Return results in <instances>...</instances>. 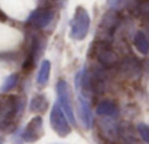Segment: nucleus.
I'll list each match as a JSON object with an SVG mask.
<instances>
[{
    "instance_id": "obj_14",
    "label": "nucleus",
    "mask_w": 149,
    "mask_h": 144,
    "mask_svg": "<svg viewBox=\"0 0 149 144\" xmlns=\"http://www.w3.org/2000/svg\"><path fill=\"white\" fill-rule=\"evenodd\" d=\"M50 71H51V65L48 60H44L41 63V68H40V72H38V84L40 85H45L47 81H48V77H50Z\"/></svg>"
},
{
    "instance_id": "obj_8",
    "label": "nucleus",
    "mask_w": 149,
    "mask_h": 144,
    "mask_svg": "<svg viewBox=\"0 0 149 144\" xmlns=\"http://www.w3.org/2000/svg\"><path fill=\"white\" fill-rule=\"evenodd\" d=\"M118 72L124 78H137L140 75V62L134 57H126L118 63Z\"/></svg>"
},
{
    "instance_id": "obj_9",
    "label": "nucleus",
    "mask_w": 149,
    "mask_h": 144,
    "mask_svg": "<svg viewBox=\"0 0 149 144\" xmlns=\"http://www.w3.org/2000/svg\"><path fill=\"white\" fill-rule=\"evenodd\" d=\"M78 100H79V116H81V121H82L84 126L86 129H89L92 126V121H94L92 110H91V107H89V104H88V102L85 100L84 96L79 94L78 96Z\"/></svg>"
},
{
    "instance_id": "obj_5",
    "label": "nucleus",
    "mask_w": 149,
    "mask_h": 144,
    "mask_svg": "<svg viewBox=\"0 0 149 144\" xmlns=\"http://www.w3.org/2000/svg\"><path fill=\"white\" fill-rule=\"evenodd\" d=\"M50 122H51V126L53 129L60 135V137H66L70 134V125H69V121H67V116L64 115L60 103H56L53 107H51V113H50Z\"/></svg>"
},
{
    "instance_id": "obj_16",
    "label": "nucleus",
    "mask_w": 149,
    "mask_h": 144,
    "mask_svg": "<svg viewBox=\"0 0 149 144\" xmlns=\"http://www.w3.org/2000/svg\"><path fill=\"white\" fill-rule=\"evenodd\" d=\"M136 129H137L140 138H142L146 144H149V125H146V124H139Z\"/></svg>"
},
{
    "instance_id": "obj_18",
    "label": "nucleus",
    "mask_w": 149,
    "mask_h": 144,
    "mask_svg": "<svg viewBox=\"0 0 149 144\" xmlns=\"http://www.w3.org/2000/svg\"><path fill=\"white\" fill-rule=\"evenodd\" d=\"M0 144H2V138H0Z\"/></svg>"
},
{
    "instance_id": "obj_7",
    "label": "nucleus",
    "mask_w": 149,
    "mask_h": 144,
    "mask_svg": "<svg viewBox=\"0 0 149 144\" xmlns=\"http://www.w3.org/2000/svg\"><path fill=\"white\" fill-rule=\"evenodd\" d=\"M42 135V119L41 116H35L31 119V122L26 125V128L22 132V140L28 141V143H34L37 141L40 137Z\"/></svg>"
},
{
    "instance_id": "obj_4",
    "label": "nucleus",
    "mask_w": 149,
    "mask_h": 144,
    "mask_svg": "<svg viewBox=\"0 0 149 144\" xmlns=\"http://www.w3.org/2000/svg\"><path fill=\"white\" fill-rule=\"evenodd\" d=\"M56 91L58 96V103L64 112V115L67 116L69 122L72 125H76V119L73 115V107H72V102H70V90H69V84L64 80H60L56 85Z\"/></svg>"
},
{
    "instance_id": "obj_15",
    "label": "nucleus",
    "mask_w": 149,
    "mask_h": 144,
    "mask_svg": "<svg viewBox=\"0 0 149 144\" xmlns=\"http://www.w3.org/2000/svg\"><path fill=\"white\" fill-rule=\"evenodd\" d=\"M108 6L111 8V11L120 12V9L123 8H129V6H134L136 0H108Z\"/></svg>"
},
{
    "instance_id": "obj_6",
    "label": "nucleus",
    "mask_w": 149,
    "mask_h": 144,
    "mask_svg": "<svg viewBox=\"0 0 149 144\" xmlns=\"http://www.w3.org/2000/svg\"><path fill=\"white\" fill-rule=\"evenodd\" d=\"M53 18H54V12L51 9L41 8V9H37L35 12L31 13V16L28 19V24L35 27V28H45V27L50 25Z\"/></svg>"
},
{
    "instance_id": "obj_3",
    "label": "nucleus",
    "mask_w": 149,
    "mask_h": 144,
    "mask_svg": "<svg viewBox=\"0 0 149 144\" xmlns=\"http://www.w3.org/2000/svg\"><path fill=\"white\" fill-rule=\"evenodd\" d=\"M91 53H94V56L97 57L100 65H102L105 68L114 66L117 63V54L113 50V43L95 40V43L91 46Z\"/></svg>"
},
{
    "instance_id": "obj_11",
    "label": "nucleus",
    "mask_w": 149,
    "mask_h": 144,
    "mask_svg": "<svg viewBox=\"0 0 149 144\" xmlns=\"http://www.w3.org/2000/svg\"><path fill=\"white\" fill-rule=\"evenodd\" d=\"M100 126H101L102 134H104V137L107 140H110V141L117 140V137H118V126H117L116 122H113L110 119H102L100 122Z\"/></svg>"
},
{
    "instance_id": "obj_10",
    "label": "nucleus",
    "mask_w": 149,
    "mask_h": 144,
    "mask_svg": "<svg viewBox=\"0 0 149 144\" xmlns=\"http://www.w3.org/2000/svg\"><path fill=\"white\" fill-rule=\"evenodd\" d=\"M97 113L100 116H104V118H111V116H117L118 113V107L114 102L111 100H102L98 103L97 106Z\"/></svg>"
},
{
    "instance_id": "obj_1",
    "label": "nucleus",
    "mask_w": 149,
    "mask_h": 144,
    "mask_svg": "<svg viewBox=\"0 0 149 144\" xmlns=\"http://www.w3.org/2000/svg\"><path fill=\"white\" fill-rule=\"evenodd\" d=\"M120 22H121V18H120V13H118V12H116V11L107 12V13L102 16L101 22H100L97 40L113 43L114 34H116V31H117Z\"/></svg>"
},
{
    "instance_id": "obj_13",
    "label": "nucleus",
    "mask_w": 149,
    "mask_h": 144,
    "mask_svg": "<svg viewBox=\"0 0 149 144\" xmlns=\"http://www.w3.org/2000/svg\"><path fill=\"white\" fill-rule=\"evenodd\" d=\"M29 107H31L32 112H42V110H45V107H47V99H45L42 94H37V96L32 97Z\"/></svg>"
},
{
    "instance_id": "obj_2",
    "label": "nucleus",
    "mask_w": 149,
    "mask_h": 144,
    "mask_svg": "<svg viewBox=\"0 0 149 144\" xmlns=\"http://www.w3.org/2000/svg\"><path fill=\"white\" fill-rule=\"evenodd\" d=\"M89 13L86 12V9L84 8H76L74 15L70 21V35L74 40H84L89 31Z\"/></svg>"
},
{
    "instance_id": "obj_17",
    "label": "nucleus",
    "mask_w": 149,
    "mask_h": 144,
    "mask_svg": "<svg viewBox=\"0 0 149 144\" xmlns=\"http://www.w3.org/2000/svg\"><path fill=\"white\" fill-rule=\"evenodd\" d=\"M16 83H18V75H12V77H9L8 80H6V83H5V85H3V91H9L10 88H13L15 85H16Z\"/></svg>"
},
{
    "instance_id": "obj_12",
    "label": "nucleus",
    "mask_w": 149,
    "mask_h": 144,
    "mask_svg": "<svg viewBox=\"0 0 149 144\" xmlns=\"http://www.w3.org/2000/svg\"><path fill=\"white\" fill-rule=\"evenodd\" d=\"M134 46L139 50V53L142 54H148L149 53V40L146 37V34L143 31H137L134 35Z\"/></svg>"
}]
</instances>
